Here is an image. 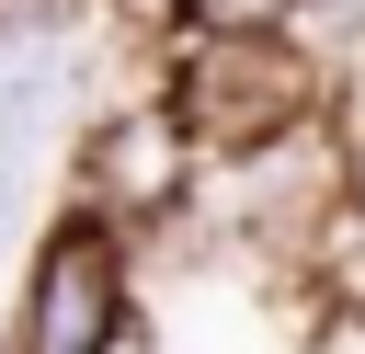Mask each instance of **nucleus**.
Segmentation results:
<instances>
[{
    "instance_id": "3",
    "label": "nucleus",
    "mask_w": 365,
    "mask_h": 354,
    "mask_svg": "<svg viewBox=\"0 0 365 354\" xmlns=\"http://www.w3.org/2000/svg\"><path fill=\"white\" fill-rule=\"evenodd\" d=\"M11 354H148L137 343V263L103 217H80V206L46 217L23 297H11Z\"/></svg>"
},
{
    "instance_id": "4",
    "label": "nucleus",
    "mask_w": 365,
    "mask_h": 354,
    "mask_svg": "<svg viewBox=\"0 0 365 354\" xmlns=\"http://www.w3.org/2000/svg\"><path fill=\"white\" fill-rule=\"evenodd\" d=\"M297 46L331 80H365V0H297Z\"/></svg>"
},
{
    "instance_id": "5",
    "label": "nucleus",
    "mask_w": 365,
    "mask_h": 354,
    "mask_svg": "<svg viewBox=\"0 0 365 354\" xmlns=\"http://www.w3.org/2000/svg\"><path fill=\"white\" fill-rule=\"evenodd\" d=\"M160 34H297V0H160Z\"/></svg>"
},
{
    "instance_id": "6",
    "label": "nucleus",
    "mask_w": 365,
    "mask_h": 354,
    "mask_svg": "<svg viewBox=\"0 0 365 354\" xmlns=\"http://www.w3.org/2000/svg\"><path fill=\"white\" fill-rule=\"evenodd\" d=\"M0 354H11V320H0Z\"/></svg>"
},
{
    "instance_id": "1",
    "label": "nucleus",
    "mask_w": 365,
    "mask_h": 354,
    "mask_svg": "<svg viewBox=\"0 0 365 354\" xmlns=\"http://www.w3.org/2000/svg\"><path fill=\"white\" fill-rule=\"evenodd\" d=\"M160 91L194 126L205 171L251 160V148H285V137H308V126L342 114V80L297 34H160Z\"/></svg>"
},
{
    "instance_id": "2",
    "label": "nucleus",
    "mask_w": 365,
    "mask_h": 354,
    "mask_svg": "<svg viewBox=\"0 0 365 354\" xmlns=\"http://www.w3.org/2000/svg\"><path fill=\"white\" fill-rule=\"evenodd\" d=\"M68 206L103 217L114 240H148V228H171V217L205 206V148H194V126L171 114L160 69L80 126V148H68Z\"/></svg>"
}]
</instances>
